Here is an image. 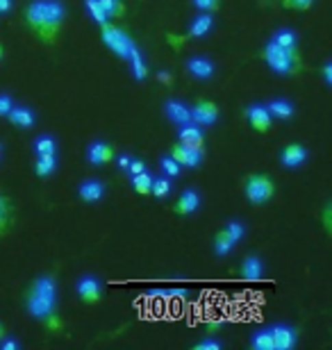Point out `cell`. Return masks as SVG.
Segmentation results:
<instances>
[{
    "instance_id": "1",
    "label": "cell",
    "mask_w": 332,
    "mask_h": 350,
    "mask_svg": "<svg viewBox=\"0 0 332 350\" xmlns=\"http://www.w3.org/2000/svg\"><path fill=\"white\" fill-rule=\"evenodd\" d=\"M25 25L46 44H55L66 21V5L62 0H30L23 12Z\"/></svg>"
},
{
    "instance_id": "2",
    "label": "cell",
    "mask_w": 332,
    "mask_h": 350,
    "mask_svg": "<svg viewBox=\"0 0 332 350\" xmlns=\"http://www.w3.org/2000/svg\"><path fill=\"white\" fill-rule=\"evenodd\" d=\"M23 305L27 314L34 321H41L48 330H60L62 321L58 319V298L55 296H46V293H39L37 289L27 286V291L23 293Z\"/></svg>"
},
{
    "instance_id": "3",
    "label": "cell",
    "mask_w": 332,
    "mask_h": 350,
    "mask_svg": "<svg viewBox=\"0 0 332 350\" xmlns=\"http://www.w3.org/2000/svg\"><path fill=\"white\" fill-rule=\"evenodd\" d=\"M262 57L266 62V66L271 68L275 75H294L298 71V53L294 51H287V48L278 46L275 41H266L264 44V51H262Z\"/></svg>"
},
{
    "instance_id": "4",
    "label": "cell",
    "mask_w": 332,
    "mask_h": 350,
    "mask_svg": "<svg viewBox=\"0 0 332 350\" xmlns=\"http://www.w3.org/2000/svg\"><path fill=\"white\" fill-rule=\"evenodd\" d=\"M275 185L266 173H253L244 180V196L253 207H262L273 198Z\"/></svg>"
},
{
    "instance_id": "5",
    "label": "cell",
    "mask_w": 332,
    "mask_h": 350,
    "mask_svg": "<svg viewBox=\"0 0 332 350\" xmlns=\"http://www.w3.org/2000/svg\"><path fill=\"white\" fill-rule=\"evenodd\" d=\"M101 30H103V41L107 44V48H112V51L118 55V57L128 59L132 51H137V44H134V39L130 34H125L121 27L112 25L110 21L105 25H101Z\"/></svg>"
},
{
    "instance_id": "6",
    "label": "cell",
    "mask_w": 332,
    "mask_h": 350,
    "mask_svg": "<svg viewBox=\"0 0 332 350\" xmlns=\"http://www.w3.org/2000/svg\"><path fill=\"white\" fill-rule=\"evenodd\" d=\"M75 293H77V298H80L82 303H87V305L101 303V298H103V282H101V278L84 273V275L77 278Z\"/></svg>"
},
{
    "instance_id": "7",
    "label": "cell",
    "mask_w": 332,
    "mask_h": 350,
    "mask_svg": "<svg viewBox=\"0 0 332 350\" xmlns=\"http://www.w3.org/2000/svg\"><path fill=\"white\" fill-rule=\"evenodd\" d=\"M168 150H171L168 155H171L182 169H199V166L203 164V159H205L203 148H189V146L180 144V142L173 144Z\"/></svg>"
},
{
    "instance_id": "8",
    "label": "cell",
    "mask_w": 332,
    "mask_h": 350,
    "mask_svg": "<svg viewBox=\"0 0 332 350\" xmlns=\"http://www.w3.org/2000/svg\"><path fill=\"white\" fill-rule=\"evenodd\" d=\"M105 193H107V187H105V182L98 178H87L77 185V198L82 202H87V205L101 202L105 198Z\"/></svg>"
},
{
    "instance_id": "9",
    "label": "cell",
    "mask_w": 332,
    "mask_h": 350,
    "mask_svg": "<svg viewBox=\"0 0 332 350\" xmlns=\"http://www.w3.org/2000/svg\"><path fill=\"white\" fill-rule=\"evenodd\" d=\"M246 121H248V125L255 132H266V130H271V123H273V118L271 114H268V109H266V105L264 103H253L246 107Z\"/></svg>"
},
{
    "instance_id": "10",
    "label": "cell",
    "mask_w": 332,
    "mask_h": 350,
    "mask_svg": "<svg viewBox=\"0 0 332 350\" xmlns=\"http://www.w3.org/2000/svg\"><path fill=\"white\" fill-rule=\"evenodd\" d=\"M87 162L91 166H107L114 162V148L103 139H96L87 146Z\"/></svg>"
},
{
    "instance_id": "11",
    "label": "cell",
    "mask_w": 332,
    "mask_h": 350,
    "mask_svg": "<svg viewBox=\"0 0 332 350\" xmlns=\"http://www.w3.org/2000/svg\"><path fill=\"white\" fill-rule=\"evenodd\" d=\"M185 71L196 80H212L216 66H214V62L209 57H205V55H192V57L185 62Z\"/></svg>"
},
{
    "instance_id": "12",
    "label": "cell",
    "mask_w": 332,
    "mask_h": 350,
    "mask_svg": "<svg viewBox=\"0 0 332 350\" xmlns=\"http://www.w3.org/2000/svg\"><path fill=\"white\" fill-rule=\"evenodd\" d=\"M307 157H309V152L303 144H287L285 148L280 150L278 162L285 166V169H298V166L307 162Z\"/></svg>"
},
{
    "instance_id": "13",
    "label": "cell",
    "mask_w": 332,
    "mask_h": 350,
    "mask_svg": "<svg viewBox=\"0 0 332 350\" xmlns=\"http://www.w3.org/2000/svg\"><path fill=\"white\" fill-rule=\"evenodd\" d=\"M189 109H192V121L199 123L201 128H209L218 121V107L212 100H199Z\"/></svg>"
},
{
    "instance_id": "14",
    "label": "cell",
    "mask_w": 332,
    "mask_h": 350,
    "mask_svg": "<svg viewBox=\"0 0 332 350\" xmlns=\"http://www.w3.org/2000/svg\"><path fill=\"white\" fill-rule=\"evenodd\" d=\"M273 334V346L275 350H292L298 344V330L289 323H278L271 327Z\"/></svg>"
},
{
    "instance_id": "15",
    "label": "cell",
    "mask_w": 332,
    "mask_h": 350,
    "mask_svg": "<svg viewBox=\"0 0 332 350\" xmlns=\"http://www.w3.org/2000/svg\"><path fill=\"white\" fill-rule=\"evenodd\" d=\"M201 205H203L201 193L196 191V189L187 187L185 191H182V193L178 196V200H175L173 212H175V214H180V216H192V214L199 212Z\"/></svg>"
},
{
    "instance_id": "16",
    "label": "cell",
    "mask_w": 332,
    "mask_h": 350,
    "mask_svg": "<svg viewBox=\"0 0 332 350\" xmlns=\"http://www.w3.org/2000/svg\"><path fill=\"white\" fill-rule=\"evenodd\" d=\"M5 118L18 130H30L34 128V123H37V114H34V109L27 107V105H14V107L7 111Z\"/></svg>"
},
{
    "instance_id": "17",
    "label": "cell",
    "mask_w": 332,
    "mask_h": 350,
    "mask_svg": "<svg viewBox=\"0 0 332 350\" xmlns=\"http://www.w3.org/2000/svg\"><path fill=\"white\" fill-rule=\"evenodd\" d=\"M239 275H242V280H246V282H257V280L264 275L262 257L255 253L246 255L242 260V266H239Z\"/></svg>"
},
{
    "instance_id": "18",
    "label": "cell",
    "mask_w": 332,
    "mask_h": 350,
    "mask_svg": "<svg viewBox=\"0 0 332 350\" xmlns=\"http://www.w3.org/2000/svg\"><path fill=\"white\" fill-rule=\"evenodd\" d=\"M164 111H166V118L171 123H175L180 128V125L185 123H192V109H189V105H185L182 100H175V98H168L164 103Z\"/></svg>"
},
{
    "instance_id": "19",
    "label": "cell",
    "mask_w": 332,
    "mask_h": 350,
    "mask_svg": "<svg viewBox=\"0 0 332 350\" xmlns=\"http://www.w3.org/2000/svg\"><path fill=\"white\" fill-rule=\"evenodd\" d=\"M178 142L189 146V148H203L205 146V132L199 123H185L180 125V132H178Z\"/></svg>"
},
{
    "instance_id": "20",
    "label": "cell",
    "mask_w": 332,
    "mask_h": 350,
    "mask_svg": "<svg viewBox=\"0 0 332 350\" xmlns=\"http://www.w3.org/2000/svg\"><path fill=\"white\" fill-rule=\"evenodd\" d=\"M266 105L268 114L271 118H278V121H292L294 114H296V107L292 100H287V98H271Z\"/></svg>"
},
{
    "instance_id": "21",
    "label": "cell",
    "mask_w": 332,
    "mask_h": 350,
    "mask_svg": "<svg viewBox=\"0 0 332 350\" xmlns=\"http://www.w3.org/2000/svg\"><path fill=\"white\" fill-rule=\"evenodd\" d=\"M212 27H214V16H212L209 12H201L199 16H196L192 23H189L187 37L189 39H201V37H205V34L212 32Z\"/></svg>"
},
{
    "instance_id": "22",
    "label": "cell",
    "mask_w": 332,
    "mask_h": 350,
    "mask_svg": "<svg viewBox=\"0 0 332 350\" xmlns=\"http://www.w3.org/2000/svg\"><path fill=\"white\" fill-rule=\"evenodd\" d=\"M60 169V157L58 152L55 155H37V162H34V173L37 178H51Z\"/></svg>"
},
{
    "instance_id": "23",
    "label": "cell",
    "mask_w": 332,
    "mask_h": 350,
    "mask_svg": "<svg viewBox=\"0 0 332 350\" xmlns=\"http://www.w3.org/2000/svg\"><path fill=\"white\" fill-rule=\"evenodd\" d=\"M271 39H273L278 46L287 48V51L298 53V44H301V39H298V32L292 30V27H280V30H275V34H273Z\"/></svg>"
},
{
    "instance_id": "24",
    "label": "cell",
    "mask_w": 332,
    "mask_h": 350,
    "mask_svg": "<svg viewBox=\"0 0 332 350\" xmlns=\"http://www.w3.org/2000/svg\"><path fill=\"white\" fill-rule=\"evenodd\" d=\"M235 246H237V241L232 239L225 230H218V232L214 234V241H212V248H214L216 257H228L232 250H235Z\"/></svg>"
},
{
    "instance_id": "25",
    "label": "cell",
    "mask_w": 332,
    "mask_h": 350,
    "mask_svg": "<svg viewBox=\"0 0 332 350\" xmlns=\"http://www.w3.org/2000/svg\"><path fill=\"white\" fill-rule=\"evenodd\" d=\"M12 221H14L12 198H10V196H5V193H0V237H5L7 232H10Z\"/></svg>"
},
{
    "instance_id": "26",
    "label": "cell",
    "mask_w": 332,
    "mask_h": 350,
    "mask_svg": "<svg viewBox=\"0 0 332 350\" xmlns=\"http://www.w3.org/2000/svg\"><path fill=\"white\" fill-rule=\"evenodd\" d=\"M251 348L253 350H275L273 346V334H271V327H259L251 334Z\"/></svg>"
},
{
    "instance_id": "27",
    "label": "cell",
    "mask_w": 332,
    "mask_h": 350,
    "mask_svg": "<svg viewBox=\"0 0 332 350\" xmlns=\"http://www.w3.org/2000/svg\"><path fill=\"white\" fill-rule=\"evenodd\" d=\"M130 62V71H132V78L137 82H144L148 78V66L144 62V55H141V51L137 48V51H132V55L128 57Z\"/></svg>"
},
{
    "instance_id": "28",
    "label": "cell",
    "mask_w": 332,
    "mask_h": 350,
    "mask_svg": "<svg viewBox=\"0 0 332 350\" xmlns=\"http://www.w3.org/2000/svg\"><path fill=\"white\" fill-rule=\"evenodd\" d=\"M173 191V182L171 178H166V175H162V178H155L153 175V185H151V193L155 196L157 200H164L168 198Z\"/></svg>"
},
{
    "instance_id": "29",
    "label": "cell",
    "mask_w": 332,
    "mask_h": 350,
    "mask_svg": "<svg viewBox=\"0 0 332 350\" xmlns=\"http://www.w3.org/2000/svg\"><path fill=\"white\" fill-rule=\"evenodd\" d=\"M34 152L37 155H55L58 152V142L53 135H39L34 139Z\"/></svg>"
},
{
    "instance_id": "30",
    "label": "cell",
    "mask_w": 332,
    "mask_h": 350,
    "mask_svg": "<svg viewBox=\"0 0 332 350\" xmlns=\"http://www.w3.org/2000/svg\"><path fill=\"white\" fill-rule=\"evenodd\" d=\"M130 182H132V189H134L137 193H141V196H151L153 175L148 173V171H141V173H137V175H132Z\"/></svg>"
},
{
    "instance_id": "31",
    "label": "cell",
    "mask_w": 332,
    "mask_h": 350,
    "mask_svg": "<svg viewBox=\"0 0 332 350\" xmlns=\"http://www.w3.org/2000/svg\"><path fill=\"white\" fill-rule=\"evenodd\" d=\"M98 5H101V10L105 12L107 18H121L125 14V7L121 0H98Z\"/></svg>"
},
{
    "instance_id": "32",
    "label": "cell",
    "mask_w": 332,
    "mask_h": 350,
    "mask_svg": "<svg viewBox=\"0 0 332 350\" xmlns=\"http://www.w3.org/2000/svg\"><path fill=\"white\" fill-rule=\"evenodd\" d=\"M159 169H162V173L166 175V178H178V175L182 173V166L175 162V159L171 157V155H162L159 157Z\"/></svg>"
},
{
    "instance_id": "33",
    "label": "cell",
    "mask_w": 332,
    "mask_h": 350,
    "mask_svg": "<svg viewBox=\"0 0 332 350\" xmlns=\"http://www.w3.org/2000/svg\"><path fill=\"white\" fill-rule=\"evenodd\" d=\"M84 7H87V12H89V16H91V21L101 27V25H105L107 23V16H105V12L101 10V5H98V0H84Z\"/></svg>"
},
{
    "instance_id": "34",
    "label": "cell",
    "mask_w": 332,
    "mask_h": 350,
    "mask_svg": "<svg viewBox=\"0 0 332 350\" xmlns=\"http://www.w3.org/2000/svg\"><path fill=\"white\" fill-rule=\"evenodd\" d=\"M223 230H225V232H228L237 243L246 237V226H244V221H239V219H230L228 223H225V228H223Z\"/></svg>"
},
{
    "instance_id": "35",
    "label": "cell",
    "mask_w": 332,
    "mask_h": 350,
    "mask_svg": "<svg viewBox=\"0 0 332 350\" xmlns=\"http://www.w3.org/2000/svg\"><path fill=\"white\" fill-rule=\"evenodd\" d=\"M223 344L218 339H212V337H205L201 339L199 344H194V350H221Z\"/></svg>"
},
{
    "instance_id": "36",
    "label": "cell",
    "mask_w": 332,
    "mask_h": 350,
    "mask_svg": "<svg viewBox=\"0 0 332 350\" xmlns=\"http://www.w3.org/2000/svg\"><path fill=\"white\" fill-rule=\"evenodd\" d=\"M282 5L287 7V10H298V12H305L309 7L314 5V0H282Z\"/></svg>"
},
{
    "instance_id": "37",
    "label": "cell",
    "mask_w": 332,
    "mask_h": 350,
    "mask_svg": "<svg viewBox=\"0 0 332 350\" xmlns=\"http://www.w3.org/2000/svg\"><path fill=\"white\" fill-rule=\"evenodd\" d=\"M194 3V7L199 12H214V10H218V0H192Z\"/></svg>"
},
{
    "instance_id": "38",
    "label": "cell",
    "mask_w": 332,
    "mask_h": 350,
    "mask_svg": "<svg viewBox=\"0 0 332 350\" xmlns=\"http://www.w3.org/2000/svg\"><path fill=\"white\" fill-rule=\"evenodd\" d=\"M141 171H146V162H144L141 157H132V159H130V164H128V169H125V173H128L130 178H132V175H137V173H141Z\"/></svg>"
},
{
    "instance_id": "39",
    "label": "cell",
    "mask_w": 332,
    "mask_h": 350,
    "mask_svg": "<svg viewBox=\"0 0 332 350\" xmlns=\"http://www.w3.org/2000/svg\"><path fill=\"white\" fill-rule=\"evenodd\" d=\"M18 348H21V341L16 337L3 334V339H0V350H18Z\"/></svg>"
},
{
    "instance_id": "40",
    "label": "cell",
    "mask_w": 332,
    "mask_h": 350,
    "mask_svg": "<svg viewBox=\"0 0 332 350\" xmlns=\"http://www.w3.org/2000/svg\"><path fill=\"white\" fill-rule=\"evenodd\" d=\"M14 107V98L10 94H0V116H7V111Z\"/></svg>"
},
{
    "instance_id": "41",
    "label": "cell",
    "mask_w": 332,
    "mask_h": 350,
    "mask_svg": "<svg viewBox=\"0 0 332 350\" xmlns=\"http://www.w3.org/2000/svg\"><path fill=\"white\" fill-rule=\"evenodd\" d=\"M323 82H326V87H332V62L328 59L326 64H323Z\"/></svg>"
},
{
    "instance_id": "42",
    "label": "cell",
    "mask_w": 332,
    "mask_h": 350,
    "mask_svg": "<svg viewBox=\"0 0 332 350\" xmlns=\"http://www.w3.org/2000/svg\"><path fill=\"white\" fill-rule=\"evenodd\" d=\"M114 159H116V166H118V169L125 171V169H128V164H130L132 155H128V152H121V155H116Z\"/></svg>"
},
{
    "instance_id": "43",
    "label": "cell",
    "mask_w": 332,
    "mask_h": 350,
    "mask_svg": "<svg viewBox=\"0 0 332 350\" xmlns=\"http://www.w3.org/2000/svg\"><path fill=\"white\" fill-rule=\"evenodd\" d=\"M14 10V0H0V14H10Z\"/></svg>"
},
{
    "instance_id": "44",
    "label": "cell",
    "mask_w": 332,
    "mask_h": 350,
    "mask_svg": "<svg viewBox=\"0 0 332 350\" xmlns=\"http://www.w3.org/2000/svg\"><path fill=\"white\" fill-rule=\"evenodd\" d=\"M157 80L162 82V85H171L173 82V75L166 73V71H157Z\"/></svg>"
},
{
    "instance_id": "45",
    "label": "cell",
    "mask_w": 332,
    "mask_h": 350,
    "mask_svg": "<svg viewBox=\"0 0 332 350\" xmlns=\"http://www.w3.org/2000/svg\"><path fill=\"white\" fill-rule=\"evenodd\" d=\"M3 150H5V146H3V142H0V162H3Z\"/></svg>"
},
{
    "instance_id": "46",
    "label": "cell",
    "mask_w": 332,
    "mask_h": 350,
    "mask_svg": "<svg viewBox=\"0 0 332 350\" xmlns=\"http://www.w3.org/2000/svg\"><path fill=\"white\" fill-rule=\"evenodd\" d=\"M3 57H5V48L0 46V62H3Z\"/></svg>"
},
{
    "instance_id": "47",
    "label": "cell",
    "mask_w": 332,
    "mask_h": 350,
    "mask_svg": "<svg viewBox=\"0 0 332 350\" xmlns=\"http://www.w3.org/2000/svg\"><path fill=\"white\" fill-rule=\"evenodd\" d=\"M3 334H5V325L0 323V339H3Z\"/></svg>"
}]
</instances>
